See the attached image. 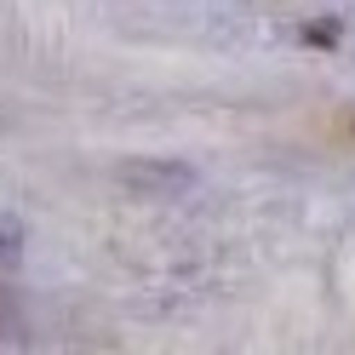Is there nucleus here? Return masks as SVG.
I'll return each instance as SVG.
<instances>
[{
  "label": "nucleus",
  "instance_id": "f257e3e1",
  "mask_svg": "<svg viewBox=\"0 0 355 355\" xmlns=\"http://www.w3.org/2000/svg\"><path fill=\"white\" fill-rule=\"evenodd\" d=\"M298 40L304 46H338V24H304Z\"/></svg>",
  "mask_w": 355,
  "mask_h": 355
}]
</instances>
